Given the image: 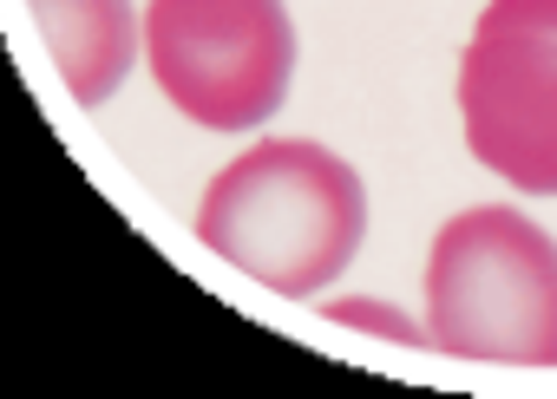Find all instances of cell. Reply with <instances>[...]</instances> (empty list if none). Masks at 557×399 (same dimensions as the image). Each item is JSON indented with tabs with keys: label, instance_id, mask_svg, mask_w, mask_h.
I'll list each match as a JSON object with an SVG mask.
<instances>
[{
	"label": "cell",
	"instance_id": "obj_1",
	"mask_svg": "<svg viewBox=\"0 0 557 399\" xmlns=\"http://www.w3.org/2000/svg\"><path fill=\"white\" fill-rule=\"evenodd\" d=\"M368 236V190L361 177L309 145V138H262L236 164H223L197 203V242L223 255L236 275L262 282L269 295L315 301Z\"/></svg>",
	"mask_w": 557,
	"mask_h": 399
},
{
	"label": "cell",
	"instance_id": "obj_2",
	"mask_svg": "<svg viewBox=\"0 0 557 399\" xmlns=\"http://www.w3.org/2000/svg\"><path fill=\"white\" fill-rule=\"evenodd\" d=\"M433 347L492 366H557V242L505 210L479 203L440 223L426 255Z\"/></svg>",
	"mask_w": 557,
	"mask_h": 399
},
{
	"label": "cell",
	"instance_id": "obj_3",
	"mask_svg": "<svg viewBox=\"0 0 557 399\" xmlns=\"http://www.w3.org/2000/svg\"><path fill=\"white\" fill-rule=\"evenodd\" d=\"M145 60L184 119L203 132H249L289 99L296 27L283 0H151Z\"/></svg>",
	"mask_w": 557,
	"mask_h": 399
},
{
	"label": "cell",
	"instance_id": "obj_4",
	"mask_svg": "<svg viewBox=\"0 0 557 399\" xmlns=\"http://www.w3.org/2000/svg\"><path fill=\"white\" fill-rule=\"evenodd\" d=\"M459 119L485 171L531 197H557V40L479 21L459 60Z\"/></svg>",
	"mask_w": 557,
	"mask_h": 399
},
{
	"label": "cell",
	"instance_id": "obj_5",
	"mask_svg": "<svg viewBox=\"0 0 557 399\" xmlns=\"http://www.w3.org/2000/svg\"><path fill=\"white\" fill-rule=\"evenodd\" d=\"M27 14H34L73 105H86V112H99L138 66L132 0H27Z\"/></svg>",
	"mask_w": 557,
	"mask_h": 399
},
{
	"label": "cell",
	"instance_id": "obj_6",
	"mask_svg": "<svg viewBox=\"0 0 557 399\" xmlns=\"http://www.w3.org/2000/svg\"><path fill=\"white\" fill-rule=\"evenodd\" d=\"M322 314L335 327H368V334L400 340V347H433V327H420L407 308H387V301H368V295H335V301H322Z\"/></svg>",
	"mask_w": 557,
	"mask_h": 399
},
{
	"label": "cell",
	"instance_id": "obj_7",
	"mask_svg": "<svg viewBox=\"0 0 557 399\" xmlns=\"http://www.w3.org/2000/svg\"><path fill=\"white\" fill-rule=\"evenodd\" d=\"M479 21H498V27H531V34H550L557 40V0H485Z\"/></svg>",
	"mask_w": 557,
	"mask_h": 399
}]
</instances>
